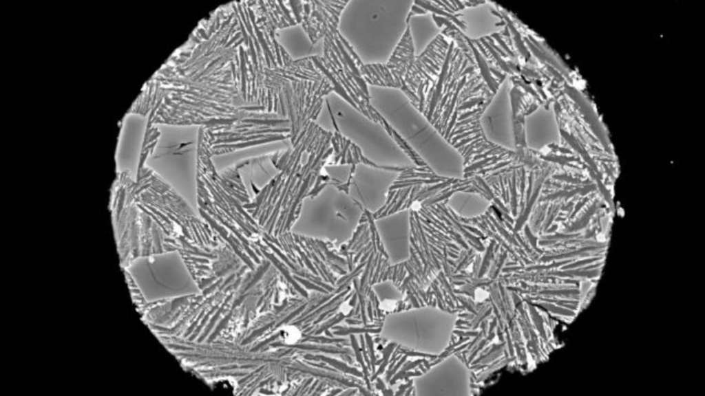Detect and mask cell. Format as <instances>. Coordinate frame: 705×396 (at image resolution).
<instances>
[{
  "label": "cell",
  "mask_w": 705,
  "mask_h": 396,
  "mask_svg": "<svg viewBox=\"0 0 705 396\" xmlns=\"http://www.w3.org/2000/svg\"><path fill=\"white\" fill-rule=\"evenodd\" d=\"M198 138L195 127L167 126L145 160V165L193 210L197 209Z\"/></svg>",
  "instance_id": "obj_1"
},
{
  "label": "cell",
  "mask_w": 705,
  "mask_h": 396,
  "mask_svg": "<svg viewBox=\"0 0 705 396\" xmlns=\"http://www.w3.org/2000/svg\"><path fill=\"white\" fill-rule=\"evenodd\" d=\"M124 271L149 304L202 293L178 250L137 256L125 267Z\"/></svg>",
  "instance_id": "obj_2"
},
{
  "label": "cell",
  "mask_w": 705,
  "mask_h": 396,
  "mask_svg": "<svg viewBox=\"0 0 705 396\" xmlns=\"http://www.w3.org/2000/svg\"><path fill=\"white\" fill-rule=\"evenodd\" d=\"M511 90L510 80L506 77L483 111L480 124L488 142L514 151L516 139Z\"/></svg>",
  "instance_id": "obj_3"
},
{
  "label": "cell",
  "mask_w": 705,
  "mask_h": 396,
  "mask_svg": "<svg viewBox=\"0 0 705 396\" xmlns=\"http://www.w3.org/2000/svg\"><path fill=\"white\" fill-rule=\"evenodd\" d=\"M428 393L431 395H465L470 390V374L467 366L455 356L435 365L428 373Z\"/></svg>",
  "instance_id": "obj_4"
},
{
  "label": "cell",
  "mask_w": 705,
  "mask_h": 396,
  "mask_svg": "<svg viewBox=\"0 0 705 396\" xmlns=\"http://www.w3.org/2000/svg\"><path fill=\"white\" fill-rule=\"evenodd\" d=\"M146 125L145 121L129 117L120 126L115 162L118 172L136 178L140 166Z\"/></svg>",
  "instance_id": "obj_5"
},
{
  "label": "cell",
  "mask_w": 705,
  "mask_h": 396,
  "mask_svg": "<svg viewBox=\"0 0 705 396\" xmlns=\"http://www.w3.org/2000/svg\"><path fill=\"white\" fill-rule=\"evenodd\" d=\"M524 126L525 144L532 150L541 151L560 142L557 117L551 106H540L527 114Z\"/></svg>",
  "instance_id": "obj_6"
},
{
  "label": "cell",
  "mask_w": 705,
  "mask_h": 396,
  "mask_svg": "<svg viewBox=\"0 0 705 396\" xmlns=\"http://www.w3.org/2000/svg\"><path fill=\"white\" fill-rule=\"evenodd\" d=\"M461 16L464 23V34L470 39L491 36L503 28L501 19L487 2L465 8Z\"/></svg>",
  "instance_id": "obj_7"
},
{
  "label": "cell",
  "mask_w": 705,
  "mask_h": 396,
  "mask_svg": "<svg viewBox=\"0 0 705 396\" xmlns=\"http://www.w3.org/2000/svg\"><path fill=\"white\" fill-rule=\"evenodd\" d=\"M411 18V30L415 56L423 54L430 45L442 31L433 15L430 13H423L417 15L408 16Z\"/></svg>",
  "instance_id": "obj_8"
},
{
  "label": "cell",
  "mask_w": 705,
  "mask_h": 396,
  "mask_svg": "<svg viewBox=\"0 0 705 396\" xmlns=\"http://www.w3.org/2000/svg\"><path fill=\"white\" fill-rule=\"evenodd\" d=\"M448 206L456 214L470 219L484 214L490 202L478 193L458 191L451 195Z\"/></svg>",
  "instance_id": "obj_9"
},
{
  "label": "cell",
  "mask_w": 705,
  "mask_h": 396,
  "mask_svg": "<svg viewBox=\"0 0 705 396\" xmlns=\"http://www.w3.org/2000/svg\"><path fill=\"white\" fill-rule=\"evenodd\" d=\"M212 388L214 390L222 393L233 394L237 388V383L230 377L222 378L214 381Z\"/></svg>",
  "instance_id": "obj_10"
}]
</instances>
